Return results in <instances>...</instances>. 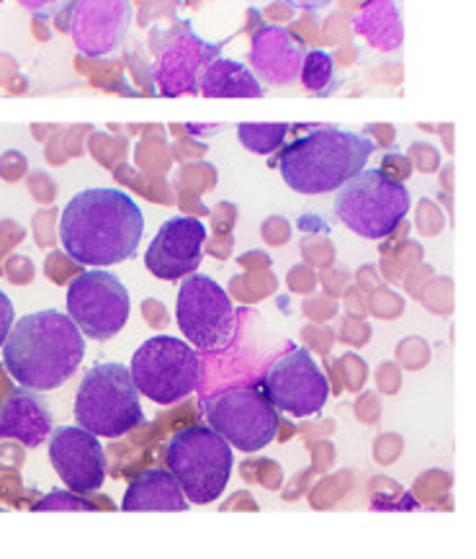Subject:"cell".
<instances>
[{
  "instance_id": "obj_5",
  "label": "cell",
  "mask_w": 476,
  "mask_h": 559,
  "mask_svg": "<svg viewBox=\"0 0 476 559\" xmlns=\"http://www.w3.org/2000/svg\"><path fill=\"white\" fill-rule=\"evenodd\" d=\"M78 426L100 439H119L144 423L134 379L121 364H96L85 371L75 394Z\"/></svg>"
},
{
  "instance_id": "obj_13",
  "label": "cell",
  "mask_w": 476,
  "mask_h": 559,
  "mask_svg": "<svg viewBox=\"0 0 476 559\" xmlns=\"http://www.w3.org/2000/svg\"><path fill=\"white\" fill-rule=\"evenodd\" d=\"M204 240V222L193 217H172L157 229L150 248L144 250V266L163 282H178V278L199 269Z\"/></svg>"
},
{
  "instance_id": "obj_26",
  "label": "cell",
  "mask_w": 476,
  "mask_h": 559,
  "mask_svg": "<svg viewBox=\"0 0 476 559\" xmlns=\"http://www.w3.org/2000/svg\"><path fill=\"white\" fill-rule=\"evenodd\" d=\"M291 5H297V9H307V11H317V9H324V5H330L333 0H288Z\"/></svg>"
},
{
  "instance_id": "obj_2",
  "label": "cell",
  "mask_w": 476,
  "mask_h": 559,
  "mask_svg": "<svg viewBox=\"0 0 476 559\" xmlns=\"http://www.w3.org/2000/svg\"><path fill=\"white\" fill-rule=\"evenodd\" d=\"M9 374L32 392H52L75 377L85 358V335L60 310H41L13 322L3 346Z\"/></svg>"
},
{
  "instance_id": "obj_6",
  "label": "cell",
  "mask_w": 476,
  "mask_h": 559,
  "mask_svg": "<svg viewBox=\"0 0 476 559\" xmlns=\"http://www.w3.org/2000/svg\"><path fill=\"white\" fill-rule=\"evenodd\" d=\"M165 462L189 503L209 506L225 496L235 454L233 447L209 426H189L172 436Z\"/></svg>"
},
{
  "instance_id": "obj_17",
  "label": "cell",
  "mask_w": 476,
  "mask_h": 559,
  "mask_svg": "<svg viewBox=\"0 0 476 559\" xmlns=\"http://www.w3.org/2000/svg\"><path fill=\"white\" fill-rule=\"evenodd\" d=\"M52 433V413L32 390H16L0 407V441L13 439L28 449L41 447Z\"/></svg>"
},
{
  "instance_id": "obj_20",
  "label": "cell",
  "mask_w": 476,
  "mask_h": 559,
  "mask_svg": "<svg viewBox=\"0 0 476 559\" xmlns=\"http://www.w3.org/2000/svg\"><path fill=\"white\" fill-rule=\"evenodd\" d=\"M356 32L373 47L396 49L402 45V16L394 0H371L356 16Z\"/></svg>"
},
{
  "instance_id": "obj_1",
  "label": "cell",
  "mask_w": 476,
  "mask_h": 559,
  "mask_svg": "<svg viewBox=\"0 0 476 559\" xmlns=\"http://www.w3.org/2000/svg\"><path fill=\"white\" fill-rule=\"evenodd\" d=\"M144 214L121 189H85L70 199L60 217V242L72 261L106 269L140 250Z\"/></svg>"
},
{
  "instance_id": "obj_24",
  "label": "cell",
  "mask_w": 476,
  "mask_h": 559,
  "mask_svg": "<svg viewBox=\"0 0 476 559\" xmlns=\"http://www.w3.org/2000/svg\"><path fill=\"white\" fill-rule=\"evenodd\" d=\"M21 5H24L26 11H32L34 16H41V19H52V16H60L70 9L75 0H19Z\"/></svg>"
},
{
  "instance_id": "obj_7",
  "label": "cell",
  "mask_w": 476,
  "mask_h": 559,
  "mask_svg": "<svg viewBox=\"0 0 476 559\" xmlns=\"http://www.w3.org/2000/svg\"><path fill=\"white\" fill-rule=\"evenodd\" d=\"M129 374L136 392L157 405H172L201 382V358L191 343L176 335H155L134 350Z\"/></svg>"
},
{
  "instance_id": "obj_21",
  "label": "cell",
  "mask_w": 476,
  "mask_h": 559,
  "mask_svg": "<svg viewBox=\"0 0 476 559\" xmlns=\"http://www.w3.org/2000/svg\"><path fill=\"white\" fill-rule=\"evenodd\" d=\"M288 124H237V138L250 153L271 155L284 145Z\"/></svg>"
},
{
  "instance_id": "obj_19",
  "label": "cell",
  "mask_w": 476,
  "mask_h": 559,
  "mask_svg": "<svg viewBox=\"0 0 476 559\" xmlns=\"http://www.w3.org/2000/svg\"><path fill=\"white\" fill-rule=\"evenodd\" d=\"M199 93L206 98H261L263 85L242 62L216 57L199 78Z\"/></svg>"
},
{
  "instance_id": "obj_27",
  "label": "cell",
  "mask_w": 476,
  "mask_h": 559,
  "mask_svg": "<svg viewBox=\"0 0 476 559\" xmlns=\"http://www.w3.org/2000/svg\"><path fill=\"white\" fill-rule=\"evenodd\" d=\"M0 3H3V0H0Z\"/></svg>"
},
{
  "instance_id": "obj_25",
  "label": "cell",
  "mask_w": 476,
  "mask_h": 559,
  "mask_svg": "<svg viewBox=\"0 0 476 559\" xmlns=\"http://www.w3.org/2000/svg\"><path fill=\"white\" fill-rule=\"evenodd\" d=\"M13 320H16V312H13L11 299L0 292V346H3L5 338H9V331L13 328Z\"/></svg>"
},
{
  "instance_id": "obj_22",
  "label": "cell",
  "mask_w": 476,
  "mask_h": 559,
  "mask_svg": "<svg viewBox=\"0 0 476 559\" xmlns=\"http://www.w3.org/2000/svg\"><path fill=\"white\" fill-rule=\"evenodd\" d=\"M301 83H305L307 91L312 93H328L330 85L335 81V62L333 57L322 49H312V52H305V60H301Z\"/></svg>"
},
{
  "instance_id": "obj_8",
  "label": "cell",
  "mask_w": 476,
  "mask_h": 559,
  "mask_svg": "<svg viewBox=\"0 0 476 559\" xmlns=\"http://www.w3.org/2000/svg\"><path fill=\"white\" fill-rule=\"evenodd\" d=\"M204 415L212 431L245 454L269 447L281 428V415L261 386H233L209 394Z\"/></svg>"
},
{
  "instance_id": "obj_11",
  "label": "cell",
  "mask_w": 476,
  "mask_h": 559,
  "mask_svg": "<svg viewBox=\"0 0 476 559\" xmlns=\"http://www.w3.org/2000/svg\"><path fill=\"white\" fill-rule=\"evenodd\" d=\"M261 390L276 411L294 415V418L317 415L330 397L328 377L317 367L307 348H291L286 356H281L265 371Z\"/></svg>"
},
{
  "instance_id": "obj_16",
  "label": "cell",
  "mask_w": 476,
  "mask_h": 559,
  "mask_svg": "<svg viewBox=\"0 0 476 559\" xmlns=\"http://www.w3.org/2000/svg\"><path fill=\"white\" fill-rule=\"evenodd\" d=\"M301 60H305V47L286 28L263 26L252 37V68L273 85H288L297 81Z\"/></svg>"
},
{
  "instance_id": "obj_4",
  "label": "cell",
  "mask_w": 476,
  "mask_h": 559,
  "mask_svg": "<svg viewBox=\"0 0 476 559\" xmlns=\"http://www.w3.org/2000/svg\"><path fill=\"white\" fill-rule=\"evenodd\" d=\"M409 189L381 168H364L335 193V217L366 240H384L409 214Z\"/></svg>"
},
{
  "instance_id": "obj_9",
  "label": "cell",
  "mask_w": 476,
  "mask_h": 559,
  "mask_svg": "<svg viewBox=\"0 0 476 559\" xmlns=\"http://www.w3.org/2000/svg\"><path fill=\"white\" fill-rule=\"evenodd\" d=\"M176 320L186 341L204 354L227 350L237 338V310L212 276L189 274L178 289Z\"/></svg>"
},
{
  "instance_id": "obj_23",
  "label": "cell",
  "mask_w": 476,
  "mask_h": 559,
  "mask_svg": "<svg viewBox=\"0 0 476 559\" xmlns=\"http://www.w3.org/2000/svg\"><path fill=\"white\" fill-rule=\"evenodd\" d=\"M34 511H96V506L93 503H85V500L78 496H72L70 492H49L47 500H41V503L34 506Z\"/></svg>"
},
{
  "instance_id": "obj_3",
  "label": "cell",
  "mask_w": 476,
  "mask_h": 559,
  "mask_svg": "<svg viewBox=\"0 0 476 559\" xmlns=\"http://www.w3.org/2000/svg\"><path fill=\"white\" fill-rule=\"evenodd\" d=\"M377 145L366 134L337 127H320L281 150L276 166L286 186L307 197L337 191L369 166Z\"/></svg>"
},
{
  "instance_id": "obj_14",
  "label": "cell",
  "mask_w": 476,
  "mask_h": 559,
  "mask_svg": "<svg viewBox=\"0 0 476 559\" xmlns=\"http://www.w3.org/2000/svg\"><path fill=\"white\" fill-rule=\"evenodd\" d=\"M132 24L129 0H75L68 32L72 41L88 57L114 55Z\"/></svg>"
},
{
  "instance_id": "obj_15",
  "label": "cell",
  "mask_w": 476,
  "mask_h": 559,
  "mask_svg": "<svg viewBox=\"0 0 476 559\" xmlns=\"http://www.w3.org/2000/svg\"><path fill=\"white\" fill-rule=\"evenodd\" d=\"M219 47L206 45L193 32H186L172 45L165 49L157 64V81L165 96H178V93H197L199 78L204 68L214 60Z\"/></svg>"
},
{
  "instance_id": "obj_10",
  "label": "cell",
  "mask_w": 476,
  "mask_h": 559,
  "mask_svg": "<svg viewBox=\"0 0 476 559\" xmlns=\"http://www.w3.org/2000/svg\"><path fill=\"white\" fill-rule=\"evenodd\" d=\"M129 310H132V302H129L127 286L111 271L91 269L72 278L68 289V314L85 338H117L129 322Z\"/></svg>"
},
{
  "instance_id": "obj_12",
  "label": "cell",
  "mask_w": 476,
  "mask_h": 559,
  "mask_svg": "<svg viewBox=\"0 0 476 559\" xmlns=\"http://www.w3.org/2000/svg\"><path fill=\"white\" fill-rule=\"evenodd\" d=\"M49 462L68 490L78 496L100 490L106 479V454L100 449L98 436L81 426L52 428L49 433Z\"/></svg>"
},
{
  "instance_id": "obj_18",
  "label": "cell",
  "mask_w": 476,
  "mask_h": 559,
  "mask_svg": "<svg viewBox=\"0 0 476 559\" xmlns=\"http://www.w3.org/2000/svg\"><path fill=\"white\" fill-rule=\"evenodd\" d=\"M189 498L180 490L170 472L150 469L129 483L121 508L127 513H183L189 511Z\"/></svg>"
}]
</instances>
